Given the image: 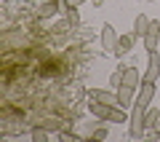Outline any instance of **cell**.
<instances>
[{"instance_id":"cell-1","label":"cell","mask_w":160,"mask_h":142,"mask_svg":"<svg viewBox=\"0 0 160 142\" xmlns=\"http://www.w3.org/2000/svg\"><path fill=\"white\" fill-rule=\"evenodd\" d=\"M91 113L96 115L99 121H112V123H126V113H123V107H115V105H104V102H96V99H91Z\"/></svg>"},{"instance_id":"cell-2","label":"cell","mask_w":160,"mask_h":142,"mask_svg":"<svg viewBox=\"0 0 160 142\" xmlns=\"http://www.w3.org/2000/svg\"><path fill=\"white\" fill-rule=\"evenodd\" d=\"M144 113H147V105L144 102H133V113H131V137H142V131H144Z\"/></svg>"},{"instance_id":"cell-3","label":"cell","mask_w":160,"mask_h":142,"mask_svg":"<svg viewBox=\"0 0 160 142\" xmlns=\"http://www.w3.org/2000/svg\"><path fill=\"white\" fill-rule=\"evenodd\" d=\"M158 40H160V22H149V30L144 35V48L147 51H155L158 48Z\"/></svg>"},{"instance_id":"cell-4","label":"cell","mask_w":160,"mask_h":142,"mask_svg":"<svg viewBox=\"0 0 160 142\" xmlns=\"http://www.w3.org/2000/svg\"><path fill=\"white\" fill-rule=\"evenodd\" d=\"M147 54H149V64H147L144 80H158V75H160V54L158 51H147Z\"/></svg>"},{"instance_id":"cell-5","label":"cell","mask_w":160,"mask_h":142,"mask_svg":"<svg viewBox=\"0 0 160 142\" xmlns=\"http://www.w3.org/2000/svg\"><path fill=\"white\" fill-rule=\"evenodd\" d=\"M133 91H136V89H131V86H126V83L118 86V105H120L123 110L133 105Z\"/></svg>"},{"instance_id":"cell-6","label":"cell","mask_w":160,"mask_h":142,"mask_svg":"<svg viewBox=\"0 0 160 142\" xmlns=\"http://www.w3.org/2000/svg\"><path fill=\"white\" fill-rule=\"evenodd\" d=\"M118 43H120V38L115 35V30L107 24V27L102 30V46L107 48V51H115V48H118Z\"/></svg>"},{"instance_id":"cell-7","label":"cell","mask_w":160,"mask_h":142,"mask_svg":"<svg viewBox=\"0 0 160 142\" xmlns=\"http://www.w3.org/2000/svg\"><path fill=\"white\" fill-rule=\"evenodd\" d=\"M123 83L131 86V89H139V86L144 83V78L139 75V70H136V67H126V73H123Z\"/></svg>"},{"instance_id":"cell-8","label":"cell","mask_w":160,"mask_h":142,"mask_svg":"<svg viewBox=\"0 0 160 142\" xmlns=\"http://www.w3.org/2000/svg\"><path fill=\"white\" fill-rule=\"evenodd\" d=\"M59 8H62V0H48V3H43V6L38 8V16L40 19H48V16H53Z\"/></svg>"},{"instance_id":"cell-9","label":"cell","mask_w":160,"mask_h":142,"mask_svg":"<svg viewBox=\"0 0 160 142\" xmlns=\"http://www.w3.org/2000/svg\"><path fill=\"white\" fill-rule=\"evenodd\" d=\"M155 97V80H144L142 86H139V102L149 105V99Z\"/></svg>"},{"instance_id":"cell-10","label":"cell","mask_w":160,"mask_h":142,"mask_svg":"<svg viewBox=\"0 0 160 142\" xmlns=\"http://www.w3.org/2000/svg\"><path fill=\"white\" fill-rule=\"evenodd\" d=\"M133 35H120V43H118V48H115V54H120V57H123V54L126 51H131L133 48Z\"/></svg>"},{"instance_id":"cell-11","label":"cell","mask_w":160,"mask_h":142,"mask_svg":"<svg viewBox=\"0 0 160 142\" xmlns=\"http://www.w3.org/2000/svg\"><path fill=\"white\" fill-rule=\"evenodd\" d=\"M144 123H147L149 129H152V126H158V123H160V113H158L155 107H149L147 113H144Z\"/></svg>"},{"instance_id":"cell-12","label":"cell","mask_w":160,"mask_h":142,"mask_svg":"<svg viewBox=\"0 0 160 142\" xmlns=\"http://www.w3.org/2000/svg\"><path fill=\"white\" fill-rule=\"evenodd\" d=\"M149 22H152V19H147V16L142 14V16L136 19V27H133V30H136V35H142V38H144V35H147V30H149Z\"/></svg>"},{"instance_id":"cell-13","label":"cell","mask_w":160,"mask_h":142,"mask_svg":"<svg viewBox=\"0 0 160 142\" xmlns=\"http://www.w3.org/2000/svg\"><path fill=\"white\" fill-rule=\"evenodd\" d=\"M123 73H126V67H118L112 73V78H109V83L112 86H123Z\"/></svg>"},{"instance_id":"cell-14","label":"cell","mask_w":160,"mask_h":142,"mask_svg":"<svg viewBox=\"0 0 160 142\" xmlns=\"http://www.w3.org/2000/svg\"><path fill=\"white\" fill-rule=\"evenodd\" d=\"M32 139H35V142H46V139H48L46 129H32Z\"/></svg>"},{"instance_id":"cell-15","label":"cell","mask_w":160,"mask_h":142,"mask_svg":"<svg viewBox=\"0 0 160 142\" xmlns=\"http://www.w3.org/2000/svg\"><path fill=\"white\" fill-rule=\"evenodd\" d=\"M91 137H93V139H104V137H107V129H104V126H102V129H93Z\"/></svg>"},{"instance_id":"cell-16","label":"cell","mask_w":160,"mask_h":142,"mask_svg":"<svg viewBox=\"0 0 160 142\" xmlns=\"http://www.w3.org/2000/svg\"><path fill=\"white\" fill-rule=\"evenodd\" d=\"M64 3H67V6H72V8H78V6H83L86 0H64Z\"/></svg>"},{"instance_id":"cell-17","label":"cell","mask_w":160,"mask_h":142,"mask_svg":"<svg viewBox=\"0 0 160 142\" xmlns=\"http://www.w3.org/2000/svg\"><path fill=\"white\" fill-rule=\"evenodd\" d=\"M149 3H152V0H149Z\"/></svg>"}]
</instances>
